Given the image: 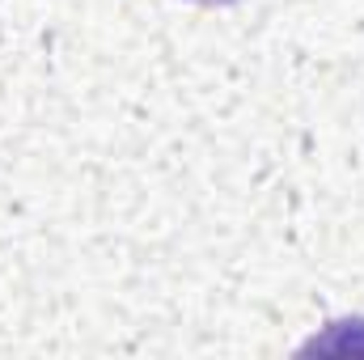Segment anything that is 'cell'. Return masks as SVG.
Returning <instances> with one entry per match:
<instances>
[{
  "mask_svg": "<svg viewBox=\"0 0 364 360\" xmlns=\"http://www.w3.org/2000/svg\"><path fill=\"white\" fill-rule=\"evenodd\" d=\"M199 4H233V0H199Z\"/></svg>",
  "mask_w": 364,
  "mask_h": 360,
  "instance_id": "obj_1",
  "label": "cell"
}]
</instances>
